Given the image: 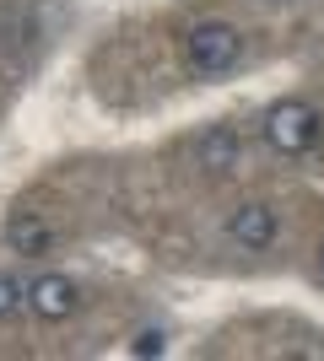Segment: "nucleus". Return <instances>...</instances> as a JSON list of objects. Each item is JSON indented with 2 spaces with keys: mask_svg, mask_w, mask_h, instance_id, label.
<instances>
[{
  "mask_svg": "<svg viewBox=\"0 0 324 361\" xmlns=\"http://www.w3.org/2000/svg\"><path fill=\"white\" fill-rule=\"evenodd\" d=\"M265 140L281 151V157H303L319 140V114H313L303 97H281L270 114H265Z\"/></svg>",
  "mask_w": 324,
  "mask_h": 361,
  "instance_id": "nucleus-2",
  "label": "nucleus"
},
{
  "mask_svg": "<svg viewBox=\"0 0 324 361\" xmlns=\"http://www.w3.org/2000/svg\"><path fill=\"white\" fill-rule=\"evenodd\" d=\"M200 167H211V173H222V167H232L238 162V135H232V124H211L200 135Z\"/></svg>",
  "mask_w": 324,
  "mask_h": 361,
  "instance_id": "nucleus-5",
  "label": "nucleus"
},
{
  "mask_svg": "<svg viewBox=\"0 0 324 361\" xmlns=\"http://www.w3.org/2000/svg\"><path fill=\"white\" fill-rule=\"evenodd\" d=\"M76 281H65V275H38V281H32L28 286V307L38 318H44V324H60V318H71L76 313Z\"/></svg>",
  "mask_w": 324,
  "mask_h": 361,
  "instance_id": "nucleus-3",
  "label": "nucleus"
},
{
  "mask_svg": "<svg viewBox=\"0 0 324 361\" xmlns=\"http://www.w3.org/2000/svg\"><path fill=\"white\" fill-rule=\"evenodd\" d=\"M244 54V38L227 22H200V27L184 32V65L195 75H227Z\"/></svg>",
  "mask_w": 324,
  "mask_h": 361,
  "instance_id": "nucleus-1",
  "label": "nucleus"
},
{
  "mask_svg": "<svg viewBox=\"0 0 324 361\" xmlns=\"http://www.w3.org/2000/svg\"><path fill=\"white\" fill-rule=\"evenodd\" d=\"M319 264H324V248H319Z\"/></svg>",
  "mask_w": 324,
  "mask_h": 361,
  "instance_id": "nucleus-9",
  "label": "nucleus"
},
{
  "mask_svg": "<svg viewBox=\"0 0 324 361\" xmlns=\"http://www.w3.org/2000/svg\"><path fill=\"white\" fill-rule=\"evenodd\" d=\"M22 302H28V286H22L11 270H0V318H11Z\"/></svg>",
  "mask_w": 324,
  "mask_h": 361,
  "instance_id": "nucleus-7",
  "label": "nucleus"
},
{
  "mask_svg": "<svg viewBox=\"0 0 324 361\" xmlns=\"http://www.w3.org/2000/svg\"><path fill=\"white\" fill-rule=\"evenodd\" d=\"M276 232H281V221H276L270 205H244V211H232V221H227V238L238 243V248H270Z\"/></svg>",
  "mask_w": 324,
  "mask_h": 361,
  "instance_id": "nucleus-4",
  "label": "nucleus"
},
{
  "mask_svg": "<svg viewBox=\"0 0 324 361\" xmlns=\"http://www.w3.org/2000/svg\"><path fill=\"white\" fill-rule=\"evenodd\" d=\"M6 243H11L16 254H44L49 248V226L38 221V216H16V221L6 226Z\"/></svg>",
  "mask_w": 324,
  "mask_h": 361,
  "instance_id": "nucleus-6",
  "label": "nucleus"
},
{
  "mask_svg": "<svg viewBox=\"0 0 324 361\" xmlns=\"http://www.w3.org/2000/svg\"><path fill=\"white\" fill-rule=\"evenodd\" d=\"M140 350H146V356H162V334H157V329H146V334L136 340V356H140Z\"/></svg>",
  "mask_w": 324,
  "mask_h": 361,
  "instance_id": "nucleus-8",
  "label": "nucleus"
}]
</instances>
